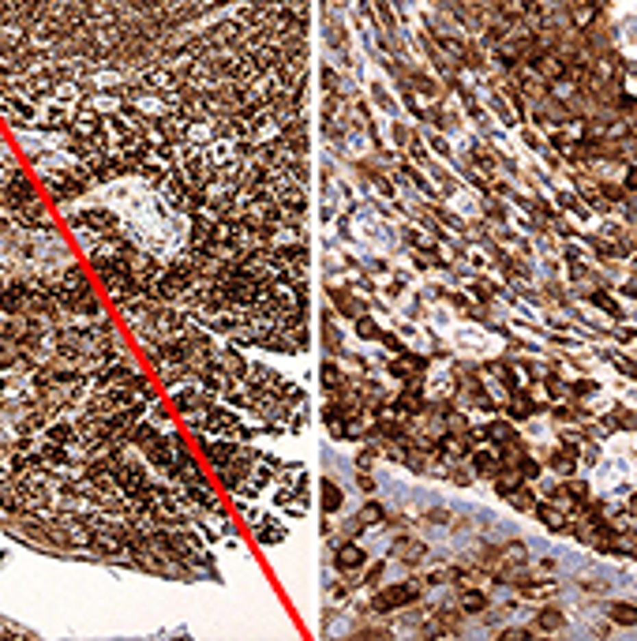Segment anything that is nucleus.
Listing matches in <instances>:
<instances>
[{
  "label": "nucleus",
  "instance_id": "nucleus-34",
  "mask_svg": "<svg viewBox=\"0 0 637 641\" xmlns=\"http://www.w3.org/2000/svg\"><path fill=\"white\" fill-rule=\"evenodd\" d=\"M318 79H323V94H338V71L334 68H323Z\"/></svg>",
  "mask_w": 637,
  "mask_h": 641
},
{
  "label": "nucleus",
  "instance_id": "nucleus-17",
  "mask_svg": "<svg viewBox=\"0 0 637 641\" xmlns=\"http://www.w3.org/2000/svg\"><path fill=\"white\" fill-rule=\"evenodd\" d=\"M495 559H499V566H521V563H529V548L521 540H510L495 551Z\"/></svg>",
  "mask_w": 637,
  "mask_h": 641
},
{
  "label": "nucleus",
  "instance_id": "nucleus-29",
  "mask_svg": "<svg viewBox=\"0 0 637 641\" xmlns=\"http://www.w3.org/2000/svg\"><path fill=\"white\" fill-rule=\"evenodd\" d=\"M592 304H596V308H600V311H608V315L623 319V304H615V300H611L608 293H592Z\"/></svg>",
  "mask_w": 637,
  "mask_h": 641
},
{
  "label": "nucleus",
  "instance_id": "nucleus-19",
  "mask_svg": "<svg viewBox=\"0 0 637 641\" xmlns=\"http://www.w3.org/2000/svg\"><path fill=\"white\" fill-rule=\"evenodd\" d=\"M547 90H551V98H555V101H570L573 94H577V79H573L570 71H566V75L551 79V83H547Z\"/></svg>",
  "mask_w": 637,
  "mask_h": 641
},
{
  "label": "nucleus",
  "instance_id": "nucleus-33",
  "mask_svg": "<svg viewBox=\"0 0 637 641\" xmlns=\"http://www.w3.org/2000/svg\"><path fill=\"white\" fill-rule=\"evenodd\" d=\"M405 150H409V154L416 158V162H424V158H427V150H424V139H420V135H412V132H409V143H405Z\"/></svg>",
  "mask_w": 637,
  "mask_h": 641
},
{
  "label": "nucleus",
  "instance_id": "nucleus-8",
  "mask_svg": "<svg viewBox=\"0 0 637 641\" xmlns=\"http://www.w3.org/2000/svg\"><path fill=\"white\" fill-rule=\"evenodd\" d=\"M394 409L401 416H416L424 413V394H420V383H405V390L394 398Z\"/></svg>",
  "mask_w": 637,
  "mask_h": 641
},
{
  "label": "nucleus",
  "instance_id": "nucleus-13",
  "mask_svg": "<svg viewBox=\"0 0 637 641\" xmlns=\"http://www.w3.org/2000/svg\"><path fill=\"white\" fill-rule=\"evenodd\" d=\"M394 555L401 559L405 566H409V563H420V559H427V544L409 540V536H397V540H394Z\"/></svg>",
  "mask_w": 637,
  "mask_h": 641
},
{
  "label": "nucleus",
  "instance_id": "nucleus-10",
  "mask_svg": "<svg viewBox=\"0 0 637 641\" xmlns=\"http://www.w3.org/2000/svg\"><path fill=\"white\" fill-rule=\"evenodd\" d=\"M532 68H536V75L544 79V83H551V79L566 75V60L555 57V53H540V57H532Z\"/></svg>",
  "mask_w": 637,
  "mask_h": 641
},
{
  "label": "nucleus",
  "instance_id": "nucleus-25",
  "mask_svg": "<svg viewBox=\"0 0 637 641\" xmlns=\"http://www.w3.org/2000/svg\"><path fill=\"white\" fill-rule=\"evenodd\" d=\"M510 465H517V472H521L525 480H536V476H540V461L532 458V454H525V450L517 454V458L510 461Z\"/></svg>",
  "mask_w": 637,
  "mask_h": 641
},
{
  "label": "nucleus",
  "instance_id": "nucleus-21",
  "mask_svg": "<svg viewBox=\"0 0 637 641\" xmlns=\"http://www.w3.org/2000/svg\"><path fill=\"white\" fill-rule=\"evenodd\" d=\"M341 387H345V372H341V364L326 360V364H323V390H326V394H338Z\"/></svg>",
  "mask_w": 637,
  "mask_h": 641
},
{
  "label": "nucleus",
  "instance_id": "nucleus-4",
  "mask_svg": "<svg viewBox=\"0 0 637 641\" xmlns=\"http://www.w3.org/2000/svg\"><path fill=\"white\" fill-rule=\"evenodd\" d=\"M420 600V581H401V585H390V589H379L371 596V612L386 615V612H397L405 604H416Z\"/></svg>",
  "mask_w": 637,
  "mask_h": 641
},
{
  "label": "nucleus",
  "instance_id": "nucleus-26",
  "mask_svg": "<svg viewBox=\"0 0 637 641\" xmlns=\"http://www.w3.org/2000/svg\"><path fill=\"white\" fill-rule=\"evenodd\" d=\"M510 503H514L517 510H525V514H532V507H536V492H532L529 484H521L514 495H510Z\"/></svg>",
  "mask_w": 637,
  "mask_h": 641
},
{
  "label": "nucleus",
  "instance_id": "nucleus-12",
  "mask_svg": "<svg viewBox=\"0 0 637 641\" xmlns=\"http://www.w3.org/2000/svg\"><path fill=\"white\" fill-rule=\"evenodd\" d=\"M326 293H330V300H334V308H338V311H341V315H349V319H360V315H364V311H368V308H364V300H356V296H353V293H345V289H338V285H330V289H326Z\"/></svg>",
  "mask_w": 637,
  "mask_h": 641
},
{
  "label": "nucleus",
  "instance_id": "nucleus-30",
  "mask_svg": "<svg viewBox=\"0 0 637 641\" xmlns=\"http://www.w3.org/2000/svg\"><path fill=\"white\" fill-rule=\"evenodd\" d=\"M544 387H547V398H551V402H562V398H566V383L555 379V375H544Z\"/></svg>",
  "mask_w": 637,
  "mask_h": 641
},
{
  "label": "nucleus",
  "instance_id": "nucleus-36",
  "mask_svg": "<svg viewBox=\"0 0 637 641\" xmlns=\"http://www.w3.org/2000/svg\"><path fill=\"white\" fill-rule=\"evenodd\" d=\"M570 390H573V398H588V394H596V383L592 379H577Z\"/></svg>",
  "mask_w": 637,
  "mask_h": 641
},
{
  "label": "nucleus",
  "instance_id": "nucleus-1",
  "mask_svg": "<svg viewBox=\"0 0 637 641\" xmlns=\"http://www.w3.org/2000/svg\"><path fill=\"white\" fill-rule=\"evenodd\" d=\"M53 214L0 124V533L199 578L229 510Z\"/></svg>",
  "mask_w": 637,
  "mask_h": 641
},
{
  "label": "nucleus",
  "instance_id": "nucleus-3",
  "mask_svg": "<svg viewBox=\"0 0 637 641\" xmlns=\"http://www.w3.org/2000/svg\"><path fill=\"white\" fill-rule=\"evenodd\" d=\"M277 492H274V507L282 510V514H292V518H300V514H308V472L304 465H300L297 472H292V484H289V476H282L277 472Z\"/></svg>",
  "mask_w": 637,
  "mask_h": 641
},
{
  "label": "nucleus",
  "instance_id": "nucleus-22",
  "mask_svg": "<svg viewBox=\"0 0 637 641\" xmlns=\"http://www.w3.org/2000/svg\"><path fill=\"white\" fill-rule=\"evenodd\" d=\"M461 612H465V615H484V612H488V596H484V592H476V589H465V592H461Z\"/></svg>",
  "mask_w": 637,
  "mask_h": 641
},
{
  "label": "nucleus",
  "instance_id": "nucleus-43",
  "mask_svg": "<svg viewBox=\"0 0 637 641\" xmlns=\"http://www.w3.org/2000/svg\"><path fill=\"white\" fill-rule=\"evenodd\" d=\"M427 522H435V525H446V522H450V514H446V510H432V514H427Z\"/></svg>",
  "mask_w": 637,
  "mask_h": 641
},
{
  "label": "nucleus",
  "instance_id": "nucleus-20",
  "mask_svg": "<svg viewBox=\"0 0 637 641\" xmlns=\"http://www.w3.org/2000/svg\"><path fill=\"white\" fill-rule=\"evenodd\" d=\"M566 627V615L559 612V607H540L536 615V630H547V634H555V630Z\"/></svg>",
  "mask_w": 637,
  "mask_h": 641
},
{
  "label": "nucleus",
  "instance_id": "nucleus-9",
  "mask_svg": "<svg viewBox=\"0 0 637 641\" xmlns=\"http://www.w3.org/2000/svg\"><path fill=\"white\" fill-rule=\"evenodd\" d=\"M318 495H323V514H338V510L345 507V492H341V484L330 480V476L318 480Z\"/></svg>",
  "mask_w": 637,
  "mask_h": 641
},
{
  "label": "nucleus",
  "instance_id": "nucleus-2",
  "mask_svg": "<svg viewBox=\"0 0 637 641\" xmlns=\"http://www.w3.org/2000/svg\"><path fill=\"white\" fill-rule=\"evenodd\" d=\"M308 15V0H0V79L132 98L210 71Z\"/></svg>",
  "mask_w": 637,
  "mask_h": 641
},
{
  "label": "nucleus",
  "instance_id": "nucleus-15",
  "mask_svg": "<svg viewBox=\"0 0 637 641\" xmlns=\"http://www.w3.org/2000/svg\"><path fill=\"white\" fill-rule=\"evenodd\" d=\"M469 458H473V469L484 472V476H495V472L503 469V454H499V446L495 450H473Z\"/></svg>",
  "mask_w": 637,
  "mask_h": 641
},
{
  "label": "nucleus",
  "instance_id": "nucleus-23",
  "mask_svg": "<svg viewBox=\"0 0 637 641\" xmlns=\"http://www.w3.org/2000/svg\"><path fill=\"white\" fill-rule=\"evenodd\" d=\"M439 49H442V53H450V57L458 60V64H469V60H473L469 45H461L458 38H450V34H442V38H439Z\"/></svg>",
  "mask_w": 637,
  "mask_h": 641
},
{
  "label": "nucleus",
  "instance_id": "nucleus-28",
  "mask_svg": "<svg viewBox=\"0 0 637 641\" xmlns=\"http://www.w3.org/2000/svg\"><path fill=\"white\" fill-rule=\"evenodd\" d=\"M323 341L330 349H341V338H338V326H334V315L330 311H323Z\"/></svg>",
  "mask_w": 637,
  "mask_h": 641
},
{
  "label": "nucleus",
  "instance_id": "nucleus-6",
  "mask_svg": "<svg viewBox=\"0 0 637 641\" xmlns=\"http://www.w3.org/2000/svg\"><path fill=\"white\" fill-rule=\"evenodd\" d=\"M532 514L540 518V525H547V529H551V533H562V529H570L566 514H562V507H559V503H551V499H544V503L536 499V507H532Z\"/></svg>",
  "mask_w": 637,
  "mask_h": 641
},
{
  "label": "nucleus",
  "instance_id": "nucleus-24",
  "mask_svg": "<svg viewBox=\"0 0 637 641\" xmlns=\"http://www.w3.org/2000/svg\"><path fill=\"white\" fill-rule=\"evenodd\" d=\"M353 323H356V338H364V341H379V334H382V330H379V323L368 315V311H364L360 319H353Z\"/></svg>",
  "mask_w": 637,
  "mask_h": 641
},
{
  "label": "nucleus",
  "instance_id": "nucleus-14",
  "mask_svg": "<svg viewBox=\"0 0 637 641\" xmlns=\"http://www.w3.org/2000/svg\"><path fill=\"white\" fill-rule=\"evenodd\" d=\"M506 409H510V416H514V420H525V416L536 413V402L529 398V390H525V387H517V390H510Z\"/></svg>",
  "mask_w": 637,
  "mask_h": 641
},
{
  "label": "nucleus",
  "instance_id": "nucleus-18",
  "mask_svg": "<svg viewBox=\"0 0 637 641\" xmlns=\"http://www.w3.org/2000/svg\"><path fill=\"white\" fill-rule=\"evenodd\" d=\"M608 615L615 627H637V604L630 600H619V604H608Z\"/></svg>",
  "mask_w": 637,
  "mask_h": 641
},
{
  "label": "nucleus",
  "instance_id": "nucleus-42",
  "mask_svg": "<svg viewBox=\"0 0 637 641\" xmlns=\"http://www.w3.org/2000/svg\"><path fill=\"white\" fill-rule=\"evenodd\" d=\"M229 285H233V282H229ZM221 293V289H218ZM218 293H214V296H218ZM214 296H210V300H214ZM277 308H282V304H277ZM308 308V300L304 304H289V308H282V311H304ZM195 315H199V311H195ZM195 315H184V319H195Z\"/></svg>",
  "mask_w": 637,
  "mask_h": 641
},
{
  "label": "nucleus",
  "instance_id": "nucleus-40",
  "mask_svg": "<svg viewBox=\"0 0 637 641\" xmlns=\"http://www.w3.org/2000/svg\"><path fill=\"white\" fill-rule=\"evenodd\" d=\"M356 484H360V492H375V476H371L368 469H360V476H356Z\"/></svg>",
  "mask_w": 637,
  "mask_h": 641
},
{
  "label": "nucleus",
  "instance_id": "nucleus-39",
  "mask_svg": "<svg viewBox=\"0 0 637 641\" xmlns=\"http://www.w3.org/2000/svg\"><path fill=\"white\" fill-rule=\"evenodd\" d=\"M566 492H570V499H577V503H585V499H588V487L581 484V480H570Z\"/></svg>",
  "mask_w": 637,
  "mask_h": 641
},
{
  "label": "nucleus",
  "instance_id": "nucleus-44",
  "mask_svg": "<svg viewBox=\"0 0 637 641\" xmlns=\"http://www.w3.org/2000/svg\"><path fill=\"white\" fill-rule=\"evenodd\" d=\"M619 367H623L626 375H634V379H637V364H634V360H619Z\"/></svg>",
  "mask_w": 637,
  "mask_h": 641
},
{
  "label": "nucleus",
  "instance_id": "nucleus-38",
  "mask_svg": "<svg viewBox=\"0 0 637 641\" xmlns=\"http://www.w3.org/2000/svg\"><path fill=\"white\" fill-rule=\"evenodd\" d=\"M592 71H596V79H611L615 75V60H596Z\"/></svg>",
  "mask_w": 637,
  "mask_h": 641
},
{
  "label": "nucleus",
  "instance_id": "nucleus-32",
  "mask_svg": "<svg viewBox=\"0 0 637 641\" xmlns=\"http://www.w3.org/2000/svg\"><path fill=\"white\" fill-rule=\"evenodd\" d=\"M371 184H375V191H379V195L394 199V180H390V176H382V173H371Z\"/></svg>",
  "mask_w": 637,
  "mask_h": 641
},
{
  "label": "nucleus",
  "instance_id": "nucleus-31",
  "mask_svg": "<svg viewBox=\"0 0 637 641\" xmlns=\"http://www.w3.org/2000/svg\"><path fill=\"white\" fill-rule=\"evenodd\" d=\"M382 574H386V563H371L364 578H356V581H349V585H360V581H364V585H375V581L382 578Z\"/></svg>",
  "mask_w": 637,
  "mask_h": 641
},
{
  "label": "nucleus",
  "instance_id": "nucleus-27",
  "mask_svg": "<svg viewBox=\"0 0 637 641\" xmlns=\"http://www.w3.org/2000/svg\"><path fill=\"white\" fill-rule=\"evenodd\" d=\"M382 522H386V507H382V503H364L360 525H382Z\"/></svg>",
  "mask_w": 637,
  "mask_h": 641
},
{
  "label": "nucleus",
  "instance_id": "nucleus-7",
  "mask_svg": "<svg viewBox=\"0 0 637 641\" xmlns=\"http://www.w3.org/2000/svg\"><path fill=\"white\" fill-rule=\"evenodd\" d=\"M334 566H338L341 574L364 566V548H360V544H353V540H341L338 548H334Z\"/></svg>",
  "mask_w": 637,
  "mask_h": 641
},
{
  "label": "nucleus",
  "instance_id": "nucleus-16",
  "mask_svg": "<svg viewBox=\"0 0 637 641\" xmlns=\"http://www.w3.org/2000/svg\"><path fill=\"white\" fill-rule=\"evenodd\" d=\"M596 15H600V8H596L592 0H577V4H570V23L577 30H588L596 23Z\"/></svg>",
  "mask_w": 637,
  "mask_h": 641
},
{
  "label": "nucleus",
  "instance_id": "nucleus-5",
  "mask_svg": "<svg viewBox=\"0 0 637 641\" xmlns=\"http://www.w3.org/2000/svg\"><path fill=\"white\" fill-rule=\"evenodd\" d=\"M577 465H581L577 443H562V446H555V450L547 454V469L559 472V476H573V469H577Z\"/></svg>",
  "mask_w": 637,
  "mask_h": 641
},
{
  "label": "nucleus",
  "instance_id": "nucleus-41",
  "mask_svg": "<svg viewBox=\"0 0 637 641\" xmlns=\"http://www.w3.org/2000/svg\"><path fill=\"white\" fill-rule=\"evenodd\" d=\"M623 188H626V191H637V165H630V169H626V176H623Z\"/></svg>",
  "mask_w": 637,
  "mask_h": 641
},
{
  "label": "nucleus",
  "instance_id": "nucleus-11",
  "mask_svg": "<svg viewBox=\"0 0 637 641\" xmlns=\"http://www.w3.org/2000/svg\"><path fill=\"white\" fill-rule=\"evenodd\" d=\"M491 480H495V492L503 495V499H510V495H514L521 484H529V480H525L521 472H517V465H506V461H503V469H499Z\"/></svg>",
  "mask_w": 637,
  "mask_h": 641
},
{
  "label": "nucleus",
  "instance_id": "nucleus-35",
  "mask_svg": "<svg viewBox=\"0 0 637 641\" xmlns=\"http://www.w3.org/2000/svg\"><path fill=\"white\" fill-rule=\"evenodd\" d=\"M499 638L503 641H525V638H536V634H529V627H506V630H499Z\"/></svg>",
  "mask_w": 637,
  "mask_h": 641
},
{
  "label": "nucleus",
  "instance_id": "nucleus-37",
  "mask_svg": "<svg viewBox=\"0 0 637 641\" xmlns=\"http://www.w3.org/2000/svg\"><path fill=\"white\" fill-rule=\"evenodd\" d=\"M379 341H382V346H386L390 352H405L401 338H397V334H390V330H382V334H379Z\"/></svg>",
  "mask_w": 637,
  "mask_h": 641
}]
</instances>
